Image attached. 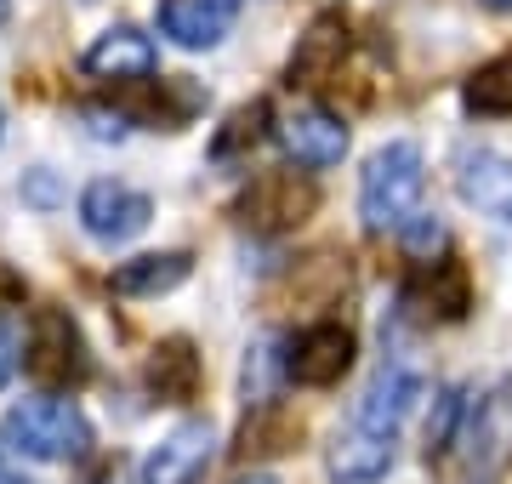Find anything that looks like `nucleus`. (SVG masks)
<instances>
[{"instance_id":"nucleus-1","label":"nucleus","mask_w":512,"mask_h":484,"mask_svg":"<svg viewBox=\"0 0 512 484\" xmlns=\"http://www.w3.org/2000/svg\"><path fill=\"white\" fill-rule=\"evenodd\" d=\"M6 445L35 456V462H80L92 450V422L74 399H57V393H35V399H18L6 410Z\"/></svg>"},{"instance_id":"nucleus-6","label":"nucleus","mask_w":512,"mask_h":484,"mask_svg":"<svg viewBox=\"0 0 512 484\" xmlns=\"http://www.w3.org/2000/svg\"><path fill=\"white\" fill-rule=\"evenodd\" d=\"M456 445L478 479H495L512 462V376H501L478 405H467V422H461Z\"/></svg>"},{"instance_id":"nucleus-9","label":"nucleus","mask_w":512,"mask_h":484,"mask_svg":"<svg viewBox=\"0 0 512 484\" xmlns=\"http://www.w3.org/2000/svg\"><path fill=\"white\" fill-rule=\"evenodd\" d=\"M80 69L92 80H109V86H143V80H154V69H160V46H154V35H143L137 23H114V29H103V35L86 46Z\"/></svg>"},{"instance_id":"nucleus-2","label":"nucleus","mask_w":512,"mask_h":484,"mask_svg":"<svg viewBox=\"0 0 512 484\" xmlns=\"http://www.w3.org/2000/svg\"><path fill=\"white\" fill-rule=\"evenodd\" d=\"M421 183H427V166H421V149L410 137L370 154L365 177H359V217L370 234H399V223L421 200Z\"/></svg>"},{"instance_id":"nucleus-29","label":"nucleus","mask_w":512,"mask_h":484,"mask_svg":"<svg viewBox=\"0 0 512 484\" xmlns=\"http://www.w3.org/2000/svg\"><path fill=\"white\" fill-rule=\"evenodd\" d=\"M0 467H6V462H0Z\"/></svg>"},{"instance_id":"nucleus-8","label":"nucleus","mask_w":512,"mask_h":484,"mask_svg":"<svg viewBox=\"0 0 512 484\" xmlns=\"http://www.w3.org/2000/svg\"><path fill=\"white\" fill-rule=\"evenodd\" d=\"M353 354H359V342H353L348 325L319 319V325H308V331L291 342V354H285V376L302 382V388H336V382L353 371Z\"/></svg>"},{"instance_id":"nucleus-13","label":"nucleus","mask_w":512,"mask_h":484,"mask_svg":"<svg viewBox=\"0 0 512 484\" xmlns=\"http://www.w3.org/2000/svg\"><path fill=\"white\" fill-rule=\"evenodd\" d=\"M421 393H427V382H421L410 365H387L376 382H370V393H365V405H359V428L365 433H393L410 422V410L421 405Z\"/></svg>"},{"instance_id":"nucleus-3","label":"nucleus","mask_w":512,"mask_h":484,"mask_svg":"<svg viewBox=\"0 0 512 484\" xmlns=\"http://www.w3.org/2000/svg\"><path fill=\"white\" fill-rule=\"evenodd\" d=\"M23 365L40 388H80L92 376V354H86V336L63 308H40L23 325Z\"/></svg>"},{"instance_id":"nucleus-16","label":"nucleus","mask_w":512,"mask_h":484,"mask_svg":"<svg viewBox=\"0 0 512 484\" xmlns=\"http://www.w3.org/2000/svg\"><path fill=\"white\" fill-rule=\"evenodd\" d=\"M393 456H399V450H393L387 433L353 428L325 450V467H330V479H342V484H376V479L393 473Z\"/></svg>"},{"instance_id":"nucleus-23","label":"nucleus","mask_w":512,"mask_h":484,"mask_svg":"<svg viewBox=\"0 0 512 484\" xmlns=\"http://www.w3.org/2000/svg\"><path fill=\"white\" fill-rule=\"evenodd\" d=\"M74 120H80L86 137H97V143H120V137H131V114L126 109H109V103H80Z\"/></svg>"},{"instance_id":"nucleus-7","label":"nucleus","mask_w":512,"mask_h":484,"mask_svg":"<svg viewBox=\"0 0 512 484\" xmlns=\"http://www.w3.org/2000/svg\"><path fill=\"white\" fill-rule=\"evenodd\" d=\"M148 223H154V200H148L143 188L120 183V177H97V183L80 194V228H86L97 245H126V240H137Z\"/></svg>"},{"instance_id":"nucleus-5","label":"nucleus","mask_w":512,"mask_h":484,"mask_svg":"<svg viewBox=\"0 0 512 484\" xmlns=\"http://www.w3.org/2000/svg\"><path fill=\"white\" fill-rule=\"evenodd\" d=\"M274 137H279V149L291 154L302 171L342 166V154H348V143H353L348 120H342V114H330L325 103H296L291 114H279Z\"/></svg>"},{"instance_id":"nucleus-14","label":"nucleus","mask_w":512,"mask_h":484,"mask_svg":"<svg viewBox=\"0 0 512 484\" xmlns=\"http://www.w3.org/2000/svg\"><path fill=\"white\" fill-rule=\"evenodd\" d=\"M404 308H421V319H467V308H473L467 268L450 257L421 262V280L404 285Z\"/></svg>"},{"instance_id":"nucleus-19","label":"nucleus","mask_w":512,"mask_h":484,"mask_svg":"<svg viewBox=\"0 0 512 484\" xmlns=\"http://www.w3.org/2000/svg\"><path fill=\"white\" fill-rule=\"evenodd\" d=\"M461 103L473 114H512V52L478 63L467 86H461Z\"/></svg>"},{"instance_id":"nucleus-18","label":"nucleus","mask_w":512,"mask_h":484,"mask_svg":"<svg viewBox=\"0 0 512 484\" xmlns=\"http://www.w3.org/2000/svg\"><path fill=\"white\" fill-rule=\"evenodd\" d=\"M200 354H194V342L188 336H171V342H160L154 348V359H148V388L160 393V405H183V399H194L200 393Z\"/></svg>"},{"instance_id":"nucleus-10","label":"nucleus","mask_w":512,"mask_h":484,"mask_svg":"<svg viewBox=\"0 0 512 484\" xmlns=\"http://www.w3.org/2000/svg\"><path fill=\"white\" fill-rule=\"evenodd\" d=\"M217 462V428L194 416V422H177L160 445L148 450L143 462V484H200Z\"/></svg>"},{"instance_id":"nucleus-15","label":"nucleus","mask_w":512,"mask_h":484,"mask_svg":"<svg viewBox=\"0 0 512 484\" xmlns=\"http://www.w3.org/2000/svg\"><path fill=\"white\" fill-rule=\"evenodd\" d=\"M194 274V257L188 251H148V257H131V262H114L109 274V291L114 297H165V291H177V285Z\"/></svg>"},{"instance_id":"nucleus-11","label":"nucleus","mask_w":512,"mask_h":484,"mask_svg":"<svg viewBox=\"0 0 512 484\" xmlns=\"http://www.w3.org/2000/svg\"><path fill=\"white\" fill-rule=\"evenodd\" d=\"M245 0H160V35L183 52H211L234 35Z\"/></svg>"},{"instance_id":"nucleus-24","label":"nucleus","mask_w":512,"mask_h":484,"mask_svg":"<svg viewBox=\"0 0 512 484\" xmlns=\"http://www.w3.org/2000/svg\"><path fill=\"white\" fill-rule=\"evenodd\" d=\"M18 365H23V319L12 308H0V388L12 382Z\"/></svg>"},{"instance_id":"nucleus-21","label":"nucleus","mask_w":512,"mask_h":484,"mask_svg":"<svg viewBox=\"0 0 512 484\" xmlns=\"http://www.w3.org/2000/svg\"><path fill=\"white\" fill-rule=\"evenodd\" d=\"M262 126H268V103H245V109H234L228 114V126H222V137L211 143V154H217V160H234L245 143L262 137Z\"/></svg>"},{"instance_id":"nucleus-28","label":"nucleus","mask_w":512,"mask_h":484,"mask_svg":"<svg viewBox=\"0 0 512 484\" xmlns=\"http://www.w3.org/2000/svg\"><path fill=\"white\" fill-rule=\"evenodd\" d=\"M0 18H6V0H0Z\"/></svg>"},{"instance_id":"nucleus-25","label":"nucleus","mask_w":512,"mask_h":484,"mask_svg":"<svg viewBox=\"0 0 512 484\" xmlns=\"http://www.w3.org/2000/svg\"><path fill=\"white\" fill-rule=\"evenodd\" d=\"M478 6H490V12H512V0H478Z\"/></svg>"},{"instance_id":"nucleus-20","label":"nucleus","mask_w":512,"mask_h":484,"mask_svg":"<svg viewBox=\"0 0 512 484\" xmlns=\"http://www.w3.org/2000/svg\"><path fill=\"white\" fill-rule=\"evenodd\" d=\"M467 388H444L439 393V405H433V422H427V462L433 456H444V450H456L461 439V422H467Z\"/></svg>"},{"instance_id":"nucleus-22","label":"nucleus","mask_w":512,"mask_h":484,"mask_svg":"<svg viewBox=\"0 0 512 484\" xmlns=\"http://www.w3.org/2000/svg\"><path fill=\"white\" fill-rule=\"evenodd\" d=\"M399 240L416 262H433V251H444V223L427 217V211H410V217L399 223Z\"/></svg>"},{"instance_id":"nucleus-12","label":"nucleus","mask_w":512,"mask_h":484,"mask_svg":"<svg viewBox=\"0 0 512 484\" xmlns=\"http://www.w3.org/2000/svg\"><path fill=\"white\" fill-rule=\"evenodd\" d=\"M456 194L467 205H478L484 217L512 223V160L495 149H467L456 160Z\"/></svg>"},{"instance_id":"nucleus-27","label":"nucleus","mask_w":512,"mask_h":484,"mask_svg":"<svg viewBox=\"0 0 512 484\" xmlns=\"http://www.w3.org/2000/svg\"><path fill=\"white\" fill-rule=\"evenodd\" d=\"M239 484H279V479H268V473H251V479H239Z\"/></svg>"},{"instance_id":"nucleus-17","label":"nucleus","mask_w":512,"mask_h":484,"mask_svg":"<svg viewBox=\"0 0 512 484\" xmlns=\"http://www.w3.org/2000/svg\"><path fill=\"white\" fill-rule=\"evenodd\" d=\"M342 57H348V23L319 18L291 52V86H325V80L342 69Z\"/></svg>"},{"instance_id":"nucleus-26","label":"nucleus","mask_w":512,"mask_h":484,"mask_svg":"<svg viewBox=\"0 0 512 484\" xmlns=\"http://www.w3.org/2000/svg\"><path fill=\"white\" fill-rule=\"evenodd\" d=\"M0 484H35V479H18V473H6V467H0Z\"/></svg>"},{"instance_id":"nucleus-4","label":"nucleus","mask_w":512,"mask_h":484,"mask_svg":"<svg viewBox=\"0 0 512 484\" xmlns=\"http://www.w3.org/2000/svg\"><path fill=\"white\" fill-rule=\"evenodd\" d=\"M313 205H319V188L302 171H262L239 194V223L256 228V234H291L313 217Z\"/></svg>"}]
</instances>
